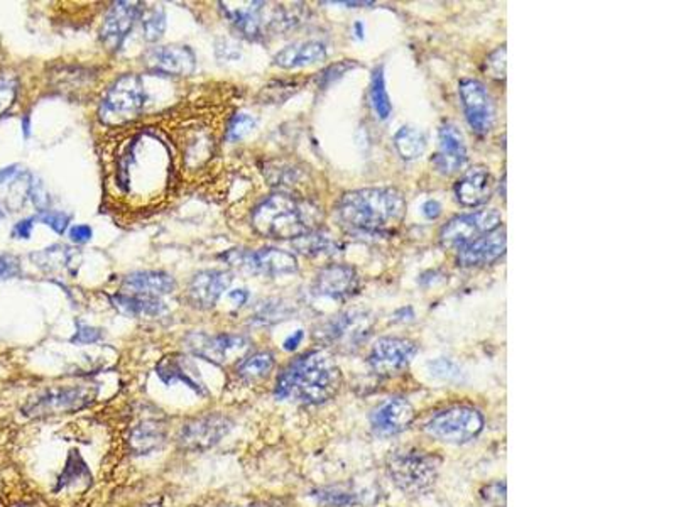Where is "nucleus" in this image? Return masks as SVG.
Returning <instances> with one entry per match:
<instances>
[{"label":"nucleus","mask_w":676,"mask_h":507,"mask_svg":"<svg viewBox=\"0 0 676 507\" xmlns=\"http://www.w3.org/2000/svg\"><path fill=\"white\" fill-rule=\"evenodd\" d=\"M406 215L404 195L396 188L348 191L335 203L338 224L350 234L379 236L399 227Z\"/></svg>","instance_id":"1"},{"label":"nucleus","mask_w":676,"mask_h":507,"mask_svg":"<svg viewBox=\"0 0 676 507\" xmlns=\"http://www.w3.org/2000/svg\"><path fill=\"white\" fill-rule=\"evenodd\" d=\"M342 386L340 367L332 355L311 350L289 362L279 374L274 394L277 400L323 404L333 400Z\"/></svg>","instance_id":"2"},{"label":"nucleus","mask_w":676,"mask_h":507,"mask_svg":"<svg viewBox=\"0 0 676 507\" xmlns=\"http://www.w3.org/2000/svg\"><path fill=\"white\" fill-rule=\"evenodd\" d=\"M323 213L313 201L276 193L252 212V227L267 238L297 240L320 227Z\"/></svg>","instance_id":"3"},{"label":"nucleus","mask_w":676,"mask_h":507,"mask_svg":"<svg viewBox=\"0 0 676 507\" xmlns=\"http://www.w3.org/2000/svg\"><path fill=\"white\" fill-rule=\"evenodd\" d=\"M439 459L423 450H394L388 457V473L408 496H425L439 481Z\"/></svg>","instance_id":"4"},{"label":"nucleus","mask_w":676,"mask_h":507,"mask_svg":"<svg viewBox=\"0 0 676 507\" xmlns=\"http://www.w3.org/2000/svg\"><path fill=\"white\" fill-rule=\"evenodd\" d=\"M484 430V416L472 406H451L443 411L433 414L425 425V431L431 438L463 445L472 441Z\"/></svg>","instance_id":"5"},{"label":"nucleus","mask_w":676,"mask_h":507,"mask_svg":"<svg viewBox=\"0 0 676 507\" xmlns=\"http://www.w3.org/2000/svg\"><path fill=\"white\" fill-rule=\"evenodd\" d=\"M96 388L88 384L51 388L27 400L23 414L27 418H49L60 414L76 413L96 401Z\"/></svg>","instance_id":"6"},{"label":"nucleus","mask_w":676,"mask_h":507,"mask_svg":"<svg viewBox=\"0 0 676 507\" xmlns=\"http://www.w3.org/2000/svg\"><path fill=\"white\" fill-rule=\"evenodd\" d=\"M147 95L137 75H124L108 88L100 116L108 124H122L136 117L144 108Z\"/></svg>","instance_id":"7"},{"label":"nucleus","mask_w":676,"mask_h":507,"mask_svg":"<svg viewBox=\"0 0 676 507\" xmlns=\"http://www.w3.org/2000/svg\"><path fill=\"white\" fill-rule=\"evenodd\" d=\"M499 227H502V215L496 208L459 215L439 230V244L445 248L460 250Z\"/></svg>","instance_id":"8"},{"label":"nucleus","mask_w":676,"mask_h":507,"mask_svg":"<svg viewBox=\"0 0 676 507\" xmlns=\"http://www.w3.org/2000/svg\"><path fill=\"white\" fill-rule=\"evenodd\" d=\"M222 259L230 266L262 274V276H281L298 271V259L283 248H264L259 250H228L222 254Z\"/></svg>","instance_id":"9"},{"label":"nucleus","mask_w":676,"mask_h":507,"mask_svg":"<svg viewBox=\"0 0 676 507\" xmlns=\"http://www.w3.org/2000/svg\"><path fill=\"white\" fill-rule=\"evenodd\" d=\"M234 428V421L226 414H205L181 426L179 449L187 451H207L220 443Z\"/></svg>","instance_id":"10"},{"label":"nucleus","mask_w":676,"mask_h":507,"mask_svg":"<svg viewBox=\"0 0 676 507\" xmlns=\"http://www.w3.org/2000/svg\"><path fill=\"white\" fill-rule=\"evenodd\" d=\"M459 94L462 98L465 118L479 136H486L494 129L496 124V102L492 95L489 94L484 83L479 80H462L459 85Z\"/></svg>","instance_id":"11"},{"label":"nucleus","mask_w":676,"mask_h":507,"mask_svg":"<svg viewBox=\"0 0 676 507\" xmlns=\"http://www.w3.org/2000/svg\"><path fill=\"white\" fill-rule=\"evenodd\" d=\"M419 347L409 339L384 337L372 347L368 366L379 376H392L406 370L413 362Z\"/></svg>","instance_id":"12"},{"label":"nucleus","mask_w":676,"mask_h":507,"mask_svg":"<svg viewBox=\"0 0 676 507\" xmlns=\"http://www.w3.org/2000/svg\"><path fill=\"white\" fill-rule=\"evenodd\" d=\"M415 418L416 411L411 402L404 398H391L374 410L370 426L378 437L389 438L406 431Z\"/></svg>","instance_id":"13"},{"label":"nucleus","mask_w":676,"mask_h":507,"mask_svg":"<svg viewBox=\"0 0 676 507\" xmlns=\"http://www.w3.org/2000/svg\"><path fill=\"white\" fill-rule=\"evenodd\" d=\"M144 63L147 70L155 71L157 75H175V76H188L197 70V56L188 46H159L153 47L146 53Z\"/></svg>","instance_id":"14"},{"label":"nucleus","mask_w":676,"mask_h":507,"mask_svg":"<svg viewBox=\"0 0 676 507\" xmlns=\"http://www.w3.org/2000/svg\"><path fill=\"white\" fill-rule=\"evenodd\" d=\"M506 228L499 227L494 232L475 238L457 254V264L460 268H484L500 259L506 252Z\"/></svg>","instance_id":"15"},{"label":"nucleus","mask_w":676,"mask_h":507,"mask_svg":"<svg viewBox=\"0 0 676 507\" xmlns=\"http://www.w3.org/2000/svg\"><path fill=\"white\" fill-rule=\"evenodd\" d=\"M360 278L352 266L330 264L323 268L315 279V293L335 301H345L357 295Z\"/></svg>","instance_id":"16"},{"label":"nucleus","mask_w":676,"mask_h":507,"mask_svg":"<svg viewBox=\"0 0 676 507\" xmlns=\"http://www.w3.org/2000/svg\"><path fill=\"white\" fill-rule=\"evenodd\" d=\"M143 12V4L141 2H117L110 7L107 12V17L102 25L100 37L102 43L112 49L117 51L124 45L126 37L134 27V23Z\"/></svg>","instance_id":"17"},{"label":"nucleus","mask_w":676,"mask_h":507,"mask_svg":"<svg viewBox=\"0 0 676 507\" xmlns=\"http://www.w3.org/2000/svg\"><path fill=\"white\" fill-rule=\"evenodd\" d=\"M439 141V151L431 157V163L437 167V171L445 177L462 171L467 163V146L460 129L453 124L441 126Z\"/></svg>","instance_id":"18"},{"label":"nucleus","mask_w":676,"mask_h":507,"mask_svg":"<svg viewBox=\"0 0 676 507\" xmlns=\"http://www.w3.org/2000/svg\"><path fill=\"white\" fill-rule=\"evenodd\" d=\"M191 352L205 360L222 366L228 360V355L236 350H242L249 347V340L242 335H232V333H220V335H205V333H195L188 337Z\"/></svg>","instance_id":"19"},{"label":"nucleus","mask_w":676,"mask_h":507,"mask_svg":"<svg viewBox=\"0 0 676 507\" xmlns=\"http://www.w3.org/2000/svg\"><path fill=\"white\" fill-rule=\"evenodd\" d=\"M494 185H496L494 177L489 171V167L477 165L463 173V177L457 181L453 191L460 205L467 208H475L490 200L494 193Z\"/></svg>","instance_id":"20"},{"label":"nucleus","mask_w":676,"mask_h":507,"mask_svg":"<svg viewBox=\"0 0 676 507\" xmlns=\"http://www.w3.org/2000/svg\"><path fill=\"white\" fill-rule=\"evenodd\" d=\"M232 283V274L226 271H202L193 276L188 288L191 305L200 309H210Z\"/></svg>","instance_id":"21"},{"label":"nucleus","mask_w":676,"mask_h":507,"mask_svg":"<svg viewBox=\"0 0 676 507\" xmlns=\"http://www.w3.org/2000/svg\"><path fill=\"white\" fill-rule=\"evenodd\" d=\"M175 279L167 272L163 271H137L132 272L124 278L122 291L127 295L151 296L161 298L175 289Z\"/></svg>","instance_id":"22"},{"label":"nucleus","mask_w":676,"mask_h":507,"mask_svg":"<svg viewBox=\"0 0 676 507\" xmlns=\"http://www.w3.org/2000/svg\"><path fill=\"white\" fill-rule=\"evenodd\" d=\"M156 372L165 384L171 386L175 382H183L190 390H195L197 394H200V396L207 394V388H205L202 379L198 376V370L193 367V364L183 360L178 355L165 357L156 367Z\"/></svg>","instance_id":"23"},{"label":"nucleus","mask_w":676,"mask_h":507,"mask_svg":"<svg viewBox=\"0 0 676 507\" xmlns=\"http://www.w3.org/2000/svg\"><path fill=\"white\" fill-rule=\"evenodd\" d=\"M327 59V47L320 41H305V43H295L285 49H281L274 56V65L285 70L309 66L315 63H320Z\"/></svg>","instance_id":"24"},{"label":"nucleus","mask_w":676,"mask_h":507,"mask_svg":"<svg viewBox=\"0 0 676 507\" xmlns=\"http://www.w3.org/2000/svg\"><path fill=\"white\" fill-rule=\"evenodd\" d=\"M166 441V426L157 420H144L134 426L129 437V445L136 455H149L161 449Z\"/></svg>","instance_id":"25"},{"label":"nucleus","mask_w":676,"mask_h":507,"mask_svg":"<svg viewBox=\"0 0 676 507\" xmlns=\"http://www.w3.org/2000/svg\"><path fill=\"white\" fill-rule=\"evenodd\" d=\"M264 2H252L246 11L242 9H224V14L230 24L237 29L238 33L246 35L250 41H257L264 35L266 25H264V17H262V9Z\"/></svg>","instance_id":"26"},{"label":"nucleus","mask_w":676,"mask_h":507,"mask_svg":"<svg viewBox=\"0 0 676 507\" xmlns=\"http://www.w3.org/2000/svg\"><path fill=\"white\" fill-rule=\"evenodd\" d=\"M110 299L114 307L129 317H159L166 311V303L161 298L117 293Z\"/></svg>","instance_id":"27"},{"label":"nucleus","mask_w":676,"mask_h":507,"mask_svg":"<svg viewBox=\"0 0 676 507\" xmlns=\"http://www.w3.org/2000/svg\"><path fill=\"white\" fill-rule=\"evenodd\" d=\"M427 134L411 126H404L394 136V146L406 161H413L423 156L427 151Z\"/></svg>","instance_id":"28"},{"label":"nucleus","mask_w":676,"mask_h":507,"mask_svg":"<svg viewBox=\"0 0 676 507\" xmlns=\"http://www.w3.org/2000/svg\"><path fill=\"white\" fill-rule=\"evenodd\" d=\"M72 248H66V246H60V244L31 254V260L36 264L39 269H43L45 272H56L68 269V266L72 262Z\"/></svg>","instance_id":"29"},{"label":"nucleus","mask_w":676,"mask_h":507,"mask_svg":"<svg viewBox=\"0 0 676 507\" xmlns=\"http://www.w3.org/2000/svg\"><path fill=\"white\" fill-rule=\"evenodd\" d=\"M273 369L274 355L271 352H256V354L247 355L246 359L238 362L237 374L244 380L254 382V380L269 376Z\"/></svg>","instance_id":"30"},{"label":"nucleus","mask_w":676,"mask_h":507,"mask_svg":"<svg viewBox=\"0 0 676 507\" xmlns=\"http://www.w3.org/2000/svg\"><path fill=\"white\" fill-rule=\"evenodd\" d=\"M370 100L374 112L379 120L389 118L392 112L391 98L386 88V80H384V70L382 66L376 68L370 78Z\"/></svg>","instance_id":"31"},{"label":"nucleus","mask_w":676,"mask_h":507,"mask_svg":"<svg viewBox=\"0 0 676 507\" xmlns=\"http://www.w3.org/2000/svg\"><path fill=\"white\" fill-rule=\"evenodd\" d=\"M362 317H357L356 313H342L335 319H328L323 323L320 329V339L323 342L332 343L344 339L350 330H358L357 323Z\"/></svg>","instance_id":"32"},{"label":"nucleus","mask_w":676,"mask_h":507,"mask_svg":"<svg viewBox=\"0 0 676 507\" xmlns=\"http://www.w3.org/2000/svg\"><path fill=\"white\" fill-rule=\"evenodd\" d=\"M293 246L301 254H305V256H318V254L330 252L335 248V242H333L330 237L318 234L315 230L311 234H307V236L299 237L297 240H293Z\"/></svg>","instance_id":"33"},{"label":"nucleus","mask_w":676,"mask_h":507,"mask_svg":"<svg viewBox=\"0 0 676 507\" xmlns=\"http://www.w3.org/2000/svg\"><path fill=\"white\" fill-rule=\"evenodd\" d=\"M166 31V12L163 7H153L143 15L144 39L149 43L159 41Z\"/></svg>","instance_id":"34"},{"label":"nucleus","mask_w":676,"mask_h":507,"mask_svg":"<svg viewBox=\"0 0 676 507\" xmlns=\"http://www.w3.org/2000/svg\"><path fill=\"white\" fill-rule=\"evenodd\" d=\"M313 497L323 504V506L330 507H348L354 506L358 502L357 494H350V492H345V491H338V489H320L317 491Z\"/></svg>","instance_id":"35"},{"label":"nucleus","mask_w":676,"mask_h":507,"mask_svg":"<svg viewBox=\"0 0 676 507\" xmlns=\"http://www.w3.org/2000/svg\"><path fill=\"white\" fill-rule=\"evenodd\" d=\"M288 315H289V309L286 305L279 303V301L267 299L266 303H262L261 307L257 308L254 321H257L259 325H271V323H276L279 319H288Z\"/></svg>","instance_id":"36"},{"label":"nucleus","mask_w":676,"mask_h":507,"mask_svg":"<svg viewBox=\"0 0 676 507\" xmlns=\"http://www.w3.org/2000/svg\"><path fill=\"white\" fill-rule=\"evenodd\" d=\"M254 127H256V118L249 114H237L228 126L227 139L232 142L242 141Z\"/></svg>","instance_id":"37"},{"label":"nucleus","mask_w":676,"mask_h":507,"mask_svg":"<svg viewBox=\"0 0 676 507\" xmlns=\"http://www.w3.org/2000/svg\"><path fill=\"white\" fill-rule=\"evenodd\" d=\"M35 218H36V222L51 227L56 234H65L66 228H68V224H70V215L63 212L46 210V212L37 213Z\"/></svg>","instance_id":"38"},{"label":"nucleus","mask_w":676,"mask_h":507,"mask_svg":"<svg viewBox=\"0 0 676 507\" xmlns=\"http://www.w3.org/2000/svg\"><path fill=\"white\" fill-rule=\"evenodd\" d=\"M17 82L13 78H0V117L5 116L15 102Z\"/></svg>","instance_id":"39"},{"label":"nucleus","mask_w":676,"mask_h":507,"mask_svg":"<svg viewBox=\"0 0 676 507\" xmlns=\"http://www.w3.org/2000/svg\"><path fill=\"white\" fill-rule=\"evenodd\" d=\"M487 71L494 78H504L506 75V46H500L490 53V56L486 61Z\"/></svg>","instance_id":"40"},{"label":"nucleus","mask_w":676,"mask_h":507,"mask_svg":"<svg viewBox=\"0 0 676 507\" xmlns=\"http://www.w3.org/2000/svg\"><path fill=\"white\" fill-rule=\"evenodd\" d=\"M356 66L357 63H354V61H348V59L340 61V63H335L332 66H328L327 70L321 71L318 82H320L321 86H327L328 83L335 82V80L340 78L344 73L352 70V68H356Z\"/></svg>","instance_id":"41"},{"label":"nucleus","mask_w":676,"mask_h":507,"mask_svg":"<svg viewBox=\"0 0 676 507\" xmlns=\"http://www.w3.org/2000/svg\"><path fill=\"white\" fill-rule=\"evenodd\" d=\"M98 340H102V330L96 329V327H90V325H82V323H78L76 333L72 337V342L80 343V345H90V343H96Z\"/></svg>","instance_id":"42"},{"label":"nucleus","mask_w":676,"mask_h":507,"mask_svg":"<svg viewBox=\"0 0 676 507\" xmlns=\"http://www.w3.org/2000/svg\"><path fill=\"white\" fill-rule=\"evenodd\" d=\"M88 475V471H86V467H85L84 461L80 463V467L76 465V461H75V457H72L70 461H68V465H66V469H65V472L61 473L60 477V485H58V489H61L63 485L68 484V482H73L75 479H78L80 475Z\"/></svg>","instance_id":"43"},{"label":"nucleus","mask_w":676,"mask_h":507,"mask_svg":"<svg viewBox=\"0 0 676 507\" xmlns=\"http://www.w3.org/2000/svg\"><path fill=\"white\" fill-rule=\"evenodd\" d=\"M19 271H21L19 260L13 258V256L0 254V281L15 278L19 274Z\"/></svg>","instance_id":"44"},{"label":"nucleus","mask_w":676,"mask_h":507,"mask_svg":"<svg viewBox=\"0 0 676 507\" xmlns=\"http://www.w3.org/2000/svg\"><path fill=\"white\" fill-rule=\"evenodd\" d=\"M94 236V230L90 225H75L70 230V238L76 244H85Z\"/></svg>","instance_id":"45"},{"label":"nucleus","mask_w":676,"mask_h":507,"mask_svg":"<svg viewBox=\"0 0 676 507\" xmlns=\"http://www.w3.org/2000/svg\"><path fill=\"white\" fill-rule=\"evenodd\" d=\"M36 224V218L31 217V218H25L21 220L19 224H15L13 230L14 238H29L33 234V227Z\"/></svg>","instance_id":"46"},{"label":"nucleus","mask_w":676,"mask_h":507,"mask_svg":"<svg viewBox=\"0 0 676 507\" xmlns=\"http://www.w3.org/2000/svg\"><path fill=\"white\" fill-rule=\"evenodd\" d=\"M423 215L427 217L428 220H437L441 215V205L437 200H428L423 205Z\"/></svg>","instance_id":"47"},{"label":"nucleus","mask_w":676,"mask_h":507,"mask_svg":"<svg viewBox=\"0 0 676 507\" xmlns=\"http://www.w3.org/2000/svg\"><path fill=\"white\" fill-rule=\"evenodd\" d=\"M303 339H305V331H295V333H293V335H289V337L286 339L285 343H283L285 350H288V352H293V350H297L298 345L303 342Z\"/></svg>","instance_id":"48"},{"label":"nucleus","mask_w":676,"mask_h":507,"mask_svg":"<svg viewBox=\"0 0 676 507\" xmlns=\"http://www.w3.org/2000/svg\"><path fill=\"white\" fill-rule=\"evenodd\" d=\"M228 298H230L237 307H242V305H246L247 299H249V291H247V289H236V291H230V293H228Z\"/></svg>","instance_id":"49"},{"label":"nucleus","mask_w":676,"mask_h":507,"mask_svg":"<svg viewBox=\"0 0 676 507\" xmlns=\"http://www.w3.org/2000/svg\"><path fill=\"white\" fill-rule=\"evenodd\" d=\"M17 173H19V167L15 165L0 169V185H4V183H7V181L14 179V177H17Z\"/></svg>","instance_id":"50"},{"label":"nucleus","mask_w":676,"mask_h":507,"mask_svg":"<svg viewBox=\"0 0 676 507\" xmlns=\"http://www.w3.org/2000/svg\"><path fill=\"white\" fill-rule=\"evenodd\" d=\"M356 31H357V35H358V37L362 39V35H364V31H362V24L360 23L356 24Z\"/></svg>","instance_id":"51"},{"label":"nucleus","mask_w":676,"mask_h":507,"mask_svg":"<svg viewBox=\"0 0 676 507\" xmlns=\"http://www.w3.org/2000/svg\"><path fill=\"white\" fill-rule=\"evenodd\" d=\"M25 136H29V117H25Z\"/></svg>","instance_id":"52"}]
</instances>
